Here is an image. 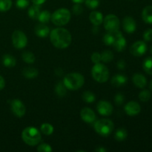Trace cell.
Instances as JSON below:
<instances>
[{"instance_id": "obj_14", "label": "cell", "mask_w": 152, "mask_h": 152, "mask_svg": "<svg viewBox=\"0 0 152 152\" xmlns=\"http://www.w3.org/2000/svg\"><path fill=\"white\" fill-rule=\"evenodd\" d=\"M123 28L126 33L132 34L137 29L136 21L131 16H126L123 20Z\"/></svg>"}, {"instance_id": "obj_30", "label": "cell", "mask_w": 152, "mask_h": 152, "mask_svg": "<svg viewBox=\"0 0 152 152\" xmlns=\"http://www.w3.org/2000/svg\"><path fill=\"white\" fill-rule=\"evenodd\" d=\"M142 68L146 74L152 75V57H147L143 61Z\"/></svg>"}, {"instance_id": "obj_38", "label": "cell", "mask_w": 152, "mask_h": 152, "mask_svg": "<svg viewBox=\"0 0 152 152\" xmlns=\"http://www.w3.org/2000/svg\"><path fill=\"white\" fill-rule=\"evenodd\" d=\"M29 5V0H16V6L19 9L26 8Z\"/></svg>"}, {"instance_id": "obj_33", "label": "cell", "mask_w": 152, "mask_h": 152, "mask_svg": "<svg viewBox=\"0 0 152 152\" xmlns=\"http://www.w3.org/2000/svg\"><path fill=\"white\" fill-rule=\"evenodd\" d=\"M11 7V0H0V12L8 11Z\"/></svg>"}, {"instance_id": "obj_7", "label": "cell", "mask_w": 152, "mask_h": 152, "mask_svg": "<svg viewBox=\"0 0 152 152\" xmlns=\"http://www.w3.org/2000/svg\"><path fill=\"white\" fill-rule=\"evenodd\" d=\"M104 28L107 31H116L120 29V21L114 14H108L103 19Z\"/></svg>"}, {"instance_id": "obj_17", "label": "cell", "mask_w": 152, "mask_h": 152, "mask_svg": "<svg viewBox=\"0 0 152 152\" xmlns=\"http://www.w3.org/2000/svg\"><path fill=\"white\" fill-rule=\"evenodd\" d=\"M133 83L139 88H144L147 85V80L142 74H135L132 77Z\"/></svg>"}, {"instance_id": "obj_49", "label": "cell", "mask_w": 152, "mask_h": 152, "mask_svg": "<svg viewBox=\"0 0 152 152\" xmlns=\"http://www.w3.org/2000/svg\"><path fill=\"white\" fill-rule=\"evenodd\" d=\"M149 87H150V89H151V91H152V80H151V83H150Z\"/></svg>"}, {"instance_id": "obj_20", "label": "cell", "mask_w": 152, "mask_h": 152, "mask_svg": "<svg viewBox=\"0 0 152 152\" xmlns=\"http://www.w3.org/2000/svg\"><path fill=\"white\" fill-rule=\"evenodd\" d=\"M126 45H127V42H126V39L123 35H121L117 39L113 46L117 51L122 52L126 49Z\"/></svg>"}, {"instance_id": "obj_1", "label": "cell", "mask_w": 152, "mask_h": 152, "mask_svg": "<svg viewBox=\"0 0 152 152\" xmlns=\"http://www.w3.org/2000/svg\"><path fill=\"white\" fill-rule=\"evenodd\" d=\"M50 40L56 48L64 49L68 48L72 41V37L69 31L63 28H57L50 33Z\"/></svg>"}, {"instance_id": "obj_42", "label": "cell", "mask_w": 152, "mask_h": 152, "mask_svg": "<svg viewBox=\"0 0 152 152\" xmlns=\"http://www.w3.org/2000/svg\"><path fill=\"white\" fill-rule=\"evenodd\" d=\"M117 66L120 70H124L126 66V62H125L124 60H123V59H121V60H120L118 62H117Z\"/></svg>"}, {"instance_id": "obj_5", "label": "cell", "mask_w": 152, "mask_h": 152, "mask_svg": "<svg viewBox=\"0 0 152 152\" xmlns=\"http://www.w3.org/2000/svg\"><path fill=\"white\" fill-rule=\"evenodd\" d=\"M94 127L98 134L102 137H108L112 133L114 125L113 122L108 119H101L95 122Z\"/></svg>"}, {"instance_id": "obj_11", "label": "cell", "mask_w": 152, "mask_h": 152, "mask_svg": "<svg viewBox=\"0 0 152 152\" xmlns=\"http://www.w3.org/2000/svg\"><path fill=\"white\" fill-rule=\"evenodd\" d=\"M98 113L102 116H110L113 113V105L108 101H99L96 105Z\"/></svg>"}, {"instance_id": "obj_44", "label": "cell", "mask_w": 152, "mask_h": 152, "mask_svg": "<svg viewBox=\"0 0 152 152\" xmlns=\"http://www.w3.org/2000/svg\"><path fill=\"white\" fill-rule=\"evenodd\" d=\"M32 2L34 4H38V5H41L42 4H43L44 2H45L46 0H31Z\"/></svg>"}, {"instance_id": "obj_9", "label": "cell", "mask_w": 152, "mask_h": 152, "mask_svg": "<svg viewBox=\"0 0 152 152\" xmlns=\"http://www.w3.org/2000/svg\"><path fill=\"white\" fill-rule=\"evenodd\" d=\"M10 108H11V111L13 113V114L16 117H19V118L24 117L25 113H26V108H25V105L22 101L18 99L11 100Z\"/></svg>"}, {"instance_id": "obj_47", "label": "cell", "mask_w": 152, "mask_h": 152, "mask_svg": "<svg viewBox=\"0 0 152 152\" xmlns=\"http://www.w3.org/2000/svg\"><path fill=\"white\" fill-rule=\"evenodd\" d=\"M92 31H93L94 34H96L98 33V31H99V28H98V26H96V25H94L93 28H92Z\"/></svg>"}, {"instance_id": "obj_45", "label": "cell", "mask_w": 152, "mask_h": 152, "mask_svg": "<svg viewBox=\"0 0 152 152\" xmlns=\"http://www.w3.org/2000/svg\"><path fill=\"white\" fill-rule=\"evenodd\" d=\"M95 151H96V152H106L108 150H107L105 148H104V147L99 146V147H97L96 149H95Z\"/></svg>"}, {"instance_id": "obj_2", "label": "cell", "mask_w": 152, "mask_h": 152, "mask_svg": "<svg viewBox=\"0 0 152 152\" xmlns=\"http://www.w3.org/2000/svg\"><path fill=\"white\" fill-rule=\"evenodd\" d=\"M22 140L28 145H37L42 140V135L39 131L35 127H27L22 132Z\"/></svg>"}, {"instance_id": "obj_32", "label": "cell", "mask_w": 152, "mask_h": 152, "mask_svg": "<svg viewBox=\"0 0 152 152\" xmlns=\"http://www.w3.org/2000/svg\"><path fill=\"white\" fill-rule=\"evenodd\" d=\"M41 132L45 135L47 136H50L53 133V126L52 125L49 124V123H43L40 128Z\"/></svg>"}, {"instance_id": "obj_40", "label": "cell", "mask_w": 152, "mask_h": 152, "mask_svg": "<svg viewBox=\"0 0 152 152\" xmlns=\"http://www.w3.org/2000/svg\"><path fill=\"white\" fill-rule=\"evenodd\" d=\"M91 59L92 62H94V64L99 63L101 62V54L98 52H94L92 53Z\"/></svg>"}, {"instance_id": "obj_16", "label": "cell", "mask_w": 152, "mask_h": 152, "mask_svg": "<svg viewBox=\"0 0 152 152\" xmlns=\"http://www.w3.org/2000/svg\"><path fill=\"white\" fill-rule=\"evenodd\" d=\"M34 31H35V34L37 37H42V38L48 37V34H50V29H49L48 26H47L44 23H40L37 25Z\"/></svg>"}, {"instance_id": "obj_35", "label": "cell", "mask_w": 152, "mask_h": 152, "mask_svg": "<svg viewBox=\"0 0 152 152\" xmlns=\"http://www.w3.org/2000/svg\"><path fill=\"white\" fill-rule=\"evenodd\" d=\"M86 5L90 9H95L99 5V0H86Z\"/></svg>"}, {"instance_id": "obj_23", "label": "cell", "mask_w": 152, "mask_h": 152, "mask_svg": "<svg viewBox=\"0 0 152 152\" xmlns=\"http://www.w3.org/2000/svg\"><path fill=\"white\" fill-rule=\"evenodd\" d=\"M3 65L7 68H13L16 65V60L13 56L10 54H4L2 56Z\"/></svg>"}, {"instance_id": "obj_39", "label": "cell", "mask_w": 152, "mask_h": 152, "mask_svg": "<svg viewBox=\"0 0 152 152\" xmlns=\"http://www.w3.org/2000/svg\"><path fill=\"white\" fill-rule=\"evenodd\" d=\"M72 10H73V13H74V14L80 15L83 13V6H82L80 4H79V3H75L74 5L73 6Z\"/></svg>"}, {"instance_id": "obj_10", "label": "cell", "mask_w": 152, "mask_h": 152, "mask_svg": "<svg viewBox=\"0 0 152 152\" xmlns=\"http://www.w3.org/2000/svg\"><path fill=\"white\" fill-rule=\"evenodd\" d=\"M147 51V45L143 41H137L134 43L130 48V52L133 56H139L145 54Z\"/></svg>"}, {"instance_id": "obj_43", "label": "cell", "mask_w": 152, "mask_h": 152, "mask_svg": "<svg viewBox=\"0 0 152 152\" xmlns=\"http://www.w3.org/2000/svg\"><path fill=\"white\" fill-rule=\"evenodd\" d=\"M5 86V81H4V79L0 75V91L2 90L3 88Z\"/></svg>"}, {"instance_id": "obj_48", "label": "cell", "mask_w": 152, "mask_h": 152, "mask_svg": "<svg viewBox=\"0 0 152 152\" xmlns=\"http://www.w3.org/2000/svg\"><path fill=\"white\" fill-rule=\"evenodd\" d=\"M74 3H79V4H81V3L84 2L86 0H72Z\"/></svg>"}, {"instance_id": "obj_22", "label": "cell", "mask_w": 152, "mask_h": 152, "mask_svg": "<svg viewBox=\"0 0 152 152\" xmlns=\"http://www.w3.org/2000/svg\"><path fill=\"white\" fill-rule=\"evenodd\" d=\"M22 74L27 79H34L38 76L39 71L37 68L33 67H26L22 71Z\"/></svg>"}, {"instance_id": "obj_29", "label": "cell", "mask_w": 152, "mask_h": 152, "mask_svg": "<svg viewBox=\"0 0 152 152\" xmlns=\"http://www.w3.org/2000/svg\"><path fill=\"white\" fill-rule=\"evenodd\" d=\"M51 19V14L48 10H43L39 13V16L38 17V20L41 23H48Z\"/></svg>"}, {"instance_id": "obj_18", "label": "cell", "mask_w": 152, "mask_h": 152, "mask_svg": "<svg viewBox=\"0 0 152 152\" xmlns=\"http://www.w3.org/2000/svg\"><path fill=\"white\" fill-rule=\"evenodd\" d=\"M128 79L123 74H116L111 79V85L116 88H120L127 83Z\"/></svg>"}, {"instance_id": "obj_50", "label": "cell", "mask_w": 152, "mask_h": 152, "mask_svg": "<svg viewBox=\"0 0 152 152\" xmlns=\"http://www.w3.org/2000/svg\"><path fill=\"white\" fill-rule=\"evenodd\" d=\"M151 54H152V46H151Z\"/></svg>"}, {"instance_id": "obj_12", "label": "cell", "mask_w": 152, "mask_h": 152, "mask_svg": "<svg viewBox=\"0 0 152 152\" xmlns=\"http://www.w3.org/2000/svg\"><path fill=\"white\" fill-rule=\"evenodd\" d=\"M124 109L128 115L134 117L140 113L141 107L138 102H135V101H131L125 105Z\"/></svg>"}, {"instance_id": "obj_25", "label": "cell", "mask_w": 152, "mask_h": 152, "mask_svg": "<svg viewBox=\"0 0 152 152\" xmlns=\"http://www.w3.org/2000/svg\"><path fill=\"white\" fill-rule=\"evenodd\" d=\"M55 93L59 97L65 96L67 94V88L64 85L63 82H59L55 86Z\"/></svg>"}, {"instance_id": "obj_19", "label": "cell", "mask_w": 152, "mask_h": 152, "mask_svg": "<svg viewBox=\"0 0 152 152\" xmlns=\"http://www.w3.org/2000/svg\"><path fill=\"white\" fill-rule=\"evenodd\" d=\"M89 19L94 25L99 26L103 22V16L99 11H92L89 16Z\"/></svg>"}, {"instance_id": "obj_37", "label": "cell", "mask_w": 152, "mask_h": 152, "mask_svg": "<svg viewBox=\"0 0 152 152\" xmlns=\"http://www.w3.org/2000/svg\"><path fill=\"white\" fill-rule=\"evenodd\" d=\"M125 101V96H123V94H122L121 93H118L115 95L114 96V102L117 105L120 106L123 104Z\"/></svg>"}, {"instance_id": "obj_3", "label": "cell", "mask_w": 152, "mask_h": 152, "mask_svg": "<svg viewBox=\"0 0 152 152\" xmlns=\"http://www.w3.org/2000/svg\"><path fill=\"white\" fill-rule=\"evenodd\" d=\"M63 83L67 88L71 91L78 90L83 87L85 83V78L80 73H71L64 77Z\"/></svg>"}, {"instance_id": "obj_4", "label": "cell", "mask_w": 152, "mask_h": 152, "mask_svg": "<svg viewBox=\"0 0 152 152\" xmlns=\"http://www.w3.org/2000/svg\"><path fill=\"white\" fill-rule=\"evenodd\" d=\"M91 75L95 81L99 83H104L109 79V71L105 65L99 62L94 64L92 67Z\"/></svg>"}, {"instance_id": "obj_36", "label": "cell", "mask_w": 152, "mask_h": 152, "mask_svg": "<svg viewBox=\"0 0 152 152\" xmlns=\"http://www.w3.org/2000/svg\"><path fill=\"white\" fill-rule=\"evenodd\" d=\"M37 151L39 152H50L53 151L51 146L48 143L40 144L37 147Z\"/></svg>"}, {"instance_id": "obj_15", "label": "cell", "mask_w": 152, "mask_h": 152, "mask_svg": "<svg viewBox=\"0 0 152 152\" xmlns=\"http://www.w3.org/2000/svg\"><path fill=\"white\" fill-rule=\"evenodd\" d=\"M121 35H123V34L119 30L116 31H108V33L103 36L102 40H103L104 44L108 46L113 45L117 39Z\"/></svg>"}, {"instance_id": "obj_21", "label": "cell", "mask_w": 152, "mask_h": 152, "mask_svg": "<svg viewBox=\"0 0 152 152\" xmlns=\"http://www.w3.org/2000/svg\"><path fill=\"white\" fill-rule=\"evenodd\" d=\"M142 20L147 24H152V6H146L142 12Z\"/></svg>"}, {"instance_id": "obj_46", "label": "cell", "mask_w": 152, "mask_h": 152, "mask_svg": "<svg viewBox=\"0 0 152 152\" xmlns=\"http://www.w3.org/2000/svg\"><path fill=\"white\" fill-rule=\"evenodd\" d=\"M55 73H56V74L57 76H61L62 74V73H63V71H62V70L61 68H56V71H55Z\"/></svg>"}, {"instance_id": "obj_34", "label": "cell", "mask_w": 152, "mask_h": 152, "mask_svg": "<svg viewBox=\"0 0 152 152\" xmlns=\"http://www.w3.org/2000/svg\"><path fill=\"white\" fill-rule=\"evenodd\" d=\"M151 97V94L149 91L143 90L139 94V99L142 102H148Z\"/></svg>"}, {"instance_id": "obj_6", "label": "cell", "mask_w": 152, "mask_h": 152, "mask_svg": "<svg viewBox=\"0 0 152 152\" xmlns=\"http://www.w3.org/2000/svg\"><path fill=\"white\" fill-rule=\"evenodd\" d=\"M71 13L67 8H59L53 12L51 15V21L56 26H63L67 25L71 19Z\"/></svg>"}, {"instance_id": "obj_41", "label": "cell", "mask_w": 152, "mask_h": 152, "mask_svg": "<svg viewBox=\"0 0 152 152\" xmlns=\"http://www.w3.org/2000/svg\"><path fill=\"white\" fill-rule=\"evenodd\" d=\"M143 39L145 42H151L152 40V29H147L143 33Z\"/></svg>"}, {"instance_id": "obj_27", "label": "cell", "mask_w": 152, "mask_h": 152, "mask_svg": "<svg viewBox=\"0 0 152 152\" xmlns=\"http://www.w3.org/2000/svg\"><path fill=\"white\" fill-rule=\"evenodd\" d=\"M22 59H23L24 62L28 64H32L35 62L36 57L35 55L31 51H24L22 54Z\"/></svg>"}, {"instance_id": "obj_26", "label": "cell", "mask_w": 152, "mask_h": 152, "mask_svg": "<svg viewBox=\"0 0 152 152\" xmlns=\"http://www.w3.org/2000/svg\"><path fill=\"white\" fill-rule=\"evenodd\" d=\"M128 137V132L126 131V129L124 128H120L116 132L115 134H114V138L118 142H122L124 141Z\"/></svg>"}, {"instance_id": "obj_13", "label": "cell", "mask_w": 152, "mask_h": 152, "mask_svg": "<svg viewBox=\"0 0 152 152\" xmlns=\"http://www.w3.org/2000/svg\"><path fill=\"white\" fill-rule=\"evenodd\" d=\"M80 117L84 122L87 123H92L96 121V114L94 111L89 108H84L80 111Z\"/></svg>"}, {"instance_id": "obj_8", "label": "cell", "mask_w": 152, "mask_h": 152, "mask_svg": "<svg viewBox=\"0 0 152 152\" xmlns=\"http://www.w3.org/2000/svg\"><path fill=\"white\" fill-rule=\"evenodd\" d=\"M12 42L16 48L22 49L28 44V38L22 31H15L12 34Z\"/></svg>"}, {"instance_id": "obj_28", "label": "cell", "mask_w": 152, "mask_h": 152, "mask_svg": "<svg viewBox=\"0 0 152 152\" xmlns=\"http://www.w3.org/2000/svg\"><path fill=\"white\" fill-rule=\"evenodd\" d=\"M113 59H114V53L111 50H104L101 53V61L103 62L104 63H109L113 60Z\"/></svg>"}, {"instance_id": "obj_31", "label": "cell", "mask_w": 152, "mask_h": 152, "mask_svg": "<svg viewBox=\"0 0 152 152\" xmlns=\"http://www.w3.org/2000/svg\"><path fill=\"white\" fill-rule=\"evenodd\" d=\"M82 97H83V100L86 102H88V103H92L96 99L95 94L93 92L90 91H86L83 92Z\"/></svg>"}, {"instance_id": "obj_24", "label": "cell", "mask_w": 152, "mask_h": 152, "mask_svg": "<svg viewBox=\"0 0 152 152\" xmlns=\"http://www.w3.org/2000/svg\"><path fill=\"white\" fill-rule=\"evenodd\" d=\"M40 12H41V10H40V5L34 4V5L31 6V7H29L28 13L29 17H31V19H38Z\"/></svg>"}]
</instances>
